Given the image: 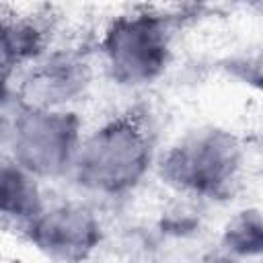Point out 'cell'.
<instances>
[{"mask_svg":"<svg viewBox=\"0 0 263 263\" xmlns=\"http://www.w3.org/2000/svg\"><path fill=\"white\" fill-rule=\"evenodd\" d=\"M156 134L138 111H117L86 123L68 183L88 201L121 199L154 177Z\"/></svg>","mask_w":263,"mask_h":263,"instance_id":"1","label":"cell"},{"mask_svg":"<svg viewBox=\"0 0 263 263\" xmlns=\"http://www.w3.org/2000/svg\"><path fill=\"white\" fill-rule=\"evenodd\" d=\"M249 144L220 123H199L158 150L154 177L175 195L195 201H230L247 183Z\"/></svg>","mask_w":263,"mask_h":263,"instance_id":"2","label":"cell"},{"mask_svg":"<svg viewBox=\"0 0 263 263\" xmlns=\"http://www.w3.org/2000/svg\"><path fill=\"white\" fill-rule=\"evenodd\" d=\"M177 31L179 16L156 6H134L111 16L97 41L103 74L125 90L156 84L173 66Z\"/></svg>","mask_w":263,"mask_h":263,"instance_id":"3","label":"cell"},{"mask_svg":"<svg viewBox=\"0 0 263 263\" xmlns=\"http://www.w3.org/2000/svg\"><path fill=\"white\" fill-rule=\"evenodd\" d=\"M86 123L80 109H12L0 150L45 185L66 181Z\"/></svg>","mask_w":263,"mask_h":263,"instance_id":"4","label":"cell"},{"mask_svg":"<svg viewBox=\"0 0 263 263\" xmlns=\"http://www.w3.org/2000/svg\"><path fill=\"white\" fill-rule=\"evenodd\" d=\"M21 236L49 263H90L105 242L107 228L95 201L80 195L47 197Z\"/></svg>","mask_w":263,"mask_h":263,"instance_id":"5","label":"cell"},{"mask_svg":"<svg viewBox=\"0 0 263 263\" xmlns=\"http://www.w3.org/2000/svg\"><path fill=\"white\" fill-rule=\"evenodd\" d=\"M95 80L92 62L74 47H49L12 80V109H80Z\"/></svg>","mask_w":263,"mask_h":263,"instance_id":"6","label":"cell"},{"mask_svg":"<svg viewBox=\"0 0 263 263\" xmlns=\"http://www.w3.org/2000/svg\"><path fill=\"white\" fill-rule=\"evenodd\" d=\"M49 47L51 33L41 14L14 12L0 6V95H8L16 74Z\"/></svg>","mask_w":263,"mask_h":263,"instance_id":"7","label":"cell"},{"mask_svg":"<svg viewBox=\"0 0 263 263\" xmlns=\"http://www.w3.org/2000/svg\"><path fill=\"white\" fill-rule=\"evenodd\" d=\"M47 197L45 183L0 150V222L21 232L41 212Z\"/></svg>","mask_w":263,"mask_h":263,"instance_id":"8","label":"cell"},{"mask_svg":"<svg viewBox=\"0 0 263 263\" xmlns=\"http://www.w3.org/2000/svg\"><path fill=\"white\" fill-rule=\"evenodd\" d=\"M220 257L236 263H259L263 253V220L259 205H242L220 228Z\"/></svg>","mask_w":263,"mask_h":263,"instance_id":"9","label":"cell"},{"mask_svg":"<svg viewBox=\"0 0 263 263\" xmlns=\"http://www.w3.org/2000/svg\"><path fill=\"white\" fill-rule=\"evenodd\" d=\"M4 127H6V115L0 111V148H2V138H4Z\"/></svg>","mask_w":263,"mask_h":263,"instance_id":"10","label":"cell"}]
</instances>
